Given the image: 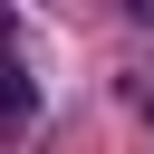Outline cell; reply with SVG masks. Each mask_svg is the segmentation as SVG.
Returning <instances> with one entry per match:
<instances>
[{
    "mask_svg": "<svg viewBox=\"0 0 154 154\" xmlns=\"http://www.w3.org/2000/svg\"><path fill=\"white\" fill-rule=\"evenodd\" d=\"M0 116H10V135H29L38 125V77H29V58L10 48V67H0Z\"/></svg>",
    "mask_w": 154,
    "mask_h": 154,
    "instance_id": "1",
    "label": "cell"
},
{
    "mask_svg": "<svg viewBox=\"0 0 154 154\" xmlns=\"http://www.w3.org/2000/svg\"><path fill=\"white\" fill-rule=\"evenodd\" d=\"M125 106H135V116L154 125V77H125Z\"/></svg>",
    "mask_w": 154,
    "mask_h": 154,
    "instance_id": "2",
    "label": "cell"
}]
</instances>
